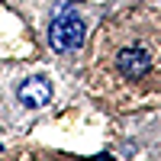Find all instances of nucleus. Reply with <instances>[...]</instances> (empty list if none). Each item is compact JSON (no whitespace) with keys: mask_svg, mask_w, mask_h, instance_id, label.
Returning a JSON list of instances; mask_svg holds the SVG:
<instances>
[{"mask_svg":"<svg viewBox=\"0 0 161 161\" xmlns=\"http://www.w3.org/2000/svg\"><path fill=\"white\" fill-rule=\"evenodd\" d=\"M48 42L55 52H74L80 42H84V19L77 13L64 10L52 19V29H48Z\"/></svg>","mask_w":161,"mask_h":161,"instance_id":"nucleus-1","label":"nucleus"},{"mask_svg":"<svg viewBox=\"0 0 161 161\" xmlns=\"http://www.w3.org/2000/svg\"><path fill=\"white\" fill-rule=\"evenodd\" d=\"M16 100L23 106H29V110H39V106H45L52 100V80L42 77V74H32L26 77L23 84L16 87Z\"/></svg>","mask_w":161,"mask_h":161,"instance_id":"nucleus-2","label":"nucleus"},{"mask_svg":"<svg viewBox=\"0 0 161 161\" xmlns=\"http://www.w3.org/2000/svg\"><path fill=\"white\" fill-rule=\"evenodd\" d=\"M116 64H119V71H123L129 80H136V77H142L145 71H148V64H152V58H148V52L145 48H123L119 52V58H116Z\"/></svg>","mask_w":161,"mask_h":161,"instance_id":"nucleus-3","label":"nucleus"}]
</instances>
